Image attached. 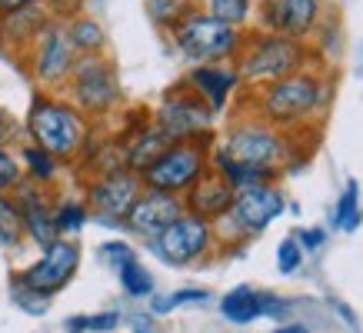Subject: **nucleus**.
Wrapping results in <instances>:
<instances>
[{
  "label": "nucleus",
  "mask_w": 363,
  "mask_h": 333,
  "mask_svg": "<svg viewBox=\"0 0 363 333\" xmlns=\"http://www.w3.org/2000/svg\"><path fill=\"white\" fill-rule=\"evenodd\" d=\"M323 107H327V90L307 70H297L290 77L264 84L257 90V113H260V120H267L270 127H280V130L307 123Z\"/></svg>",
  "instance_id": "nucleus-5"
},
{
  "label": "nucleus",
  "mask_w": 363,
  "mask_h": 333,
  "mask_svg": "<svg viewBox=\"0 0 363 333\" xmlns=\"http://www.w3.org/2000/svg\"><path fill=\"white\" fill-rule=\"evenodd\" d=\"M90 220V210L84 200H60L54 203V227L60 237H70V233H80Z\"/></svg>",
  "instance_id": "nucleus-25"
},
{
  "label": "nucleus",
  "mask_w": 363,
  "mask_h": 333,
  "mask_svg": "<svg viewBox=\"0 0 363 333\" xmlns=\"http://www.w3.org/2000/svg\"><path fill=\"white\" fill-rule=\"evenodd\" d=\"M23 137L50 157H57L60 164H77L94 140L90 120L64 94H54V90L33 94L27 120H23Z\"/></svg>",
  "instance_id": "nucleus-1"
},
{
  "label": "nucleus",
  "mask_w": 363,
  "mask_h": 333,
  "mask_svg": "<svg viewBox=\"0 0 363 333\" xmlns=\"http://www.w3.org/2000/svg\"><path fill=\"white\" fill-rule=\"evenodd\" d=\"M33 4H47V0H0V13L21 11V7H33Z\"/></svg>",
  "instance_id": "nucleus-37"
},
{
  "label": "nucleus",
  "mask_w": 363,
  "mask_h": 333,
  "mask_svg": "<svg viewBox=\"0 0 363 333\" xmlns=\"http://www.w3.org/2000/svg\"><path fill=\"white\" fill-rule=\"evenodd\" d=\"M143 190L140 174H133L127 166H117V170H107V174H97V177L87 184V203L90 217L104 227H123V213L130 210V203L137 200V193Z\"/></svg>",
  "instance_id": "nucleus-11"
},
{
  "label": "nucleus",
  "mask_w": 363,
  "mask_h": 333,
  "mask_svg": "<svg viewBox=\"0 0 363 333\" xmlns=\"http://www.w3.org/2000/svg\"><path fill=\"white\" fill-rule=\"evenodd\" d=\"M117 273H121V287L127 297H150L154 293V277H150V270L137 260V256H130V260H123L121 266H117Z\"/></svg>",
  "instance_id": "nucleus-23"
},
{
  "label": "nucleus",
  "mask_w": 363,
  "mask_h": 333,
  "mask_svg": "<svg viewBox=\"0 0 363 333\" xmlns=\"http://www.w3.org/2000/svg\"><path fill=\"white\" fill-rule=\"evenodd\" d=\"M67 23V37H70V44L77 50V57L84 54H104L107 50V30H104V23L97 17H90V13H74Z\"/></svg>",
  "instance_id": "nucleus-20"
},
{
  "label": "nucleus",
  "mask_w": 363,
  "mask_h": 333,
  "mask_svg": "<svg viewBox=\"0 0 363 333\" xmlns=\"http://www.w3.org/2000/svg\"><path fill=\"white\" fill-rule=\"evenodd\" d=\"M184 84L213 111V117H220L230 103L233 90L240 87V74L233 64H194L184 74Z\"/></svg>",
  "instance_id": "nucleus-16"
},
{
  "label": "nucleus",
  "mask_w": 363,
  "mask_h": 333,
  "mask_svg": "<svg viewBox=\"0 0 363 333\" xmlns=\"http://www.w3.org/2000/svg\"><path fill=\"white\" fill-rule=\"evenodd\" d=\"M154 127L164 133L170 144L177 140H213V111L180 80L164 94L154 111Z\"/></svg>",
  "instance_id": "nucleus-8"
},
{
  "label": "nucleus",
  "mask_w": 363,
  "mask_h": 333,
  "mask_svg": "<svg viewBox=\"0 0 363 333\" xmlns=\"http://www.w3.org/2000/svg\"><path fill=\"white\" fill-rule=\"evenodd\" d=\"M230 203H233V187L213 166L184 193V210L197 213V217H203V220H210V223L223 220L227 210H230Z\"/></svg>",
  "instance_id": "nucleus-18"
},
{
  "label": "nucleus",
  "mask_w": 363,
  "mask_h": 333,
  "mask_svg": "<svg viewBox=\"0 0 363 333\" xmlns=\"http://www.w3.org/2000/svg\"><path fill=\"white\" fill-rule=\"evenodd\" d=\"M77 266H80V247L74 240H67V237H57L54 244L40 250V260L30 264L27 270H21L13 280L23 283L27 290H33V293H40V297H57L74 280Z\"/></svg>",
  "instance_id": "nucleus-12"
},
{
  "label": "nucleus",
  "mask_w": 363,
  "mask_h": 333,
  "mask_svg": "<svg viewBox=\"0 0 363 333\" xmlns=\"http://www.w3.org/2000/svg\"><path fill=\"white\" fill-rule=\"evenodd\" d=\"M323 240H327V233L320 230V227H313V230H303V233H300L297 244L303 247V250H317V247H323Z\"/></svg>",
  "instance_id": "nucleus-36"
},
{
  "label": "nucleus",
  "mask_w": 363,
  "mask_h": 333,
  "mask_svg": "<svg viewBox=\"0 0 363 333\" xmlns=\"http://www.w3.org/2000/svg\"><path fill=\"white\" fill-rule=\"evenodd\" d=\"M284 210H286L284 193L277 187H270V184H257V187H247V190H237V193H233L227 220H230L233 227H237V233H243V237H260Z\"/></svg>",
  "instance_id": "nucleus-13"
},
{
  "label": "nucleus",
  "mask_w": 363,
  "mask_h": 333,
  "mask_svg": "<svg viewBox=\"0 0 363 333\" xmlns=\"http://www.w3.org/2000/svg\"><path fill=\"white\" fill-rule=\"evenodd\" d=\"M180 213H184V197L143 187L137 193V200L130 203V210L123 213V227L137 233V237H143V240H154L157 233L164 230L167 223H174Z\"/></svg>",
  "instance_id": "nucleus-14"
},
{
  "label": "nucleus",
  "mask_w": 363,
  "mask_h": 333,
  "mask_svg": "<svg viewBox=\"0 0 363 333\" xmlns=\"http://www.w3.org/2000/svg\"><path fill=\"white\" fill-rule=\"evenodd\" d=\"M87 120H107L121 111L123 87L117 77V67L107 54H84L70 70L64 90H60Z\"/></svg>",
  "instance_id": "nucleus-4"
},
{
  "label": "nucleus",
  "mask_w": 363,
  "mask_h": 333,
  "mask_svg": "<svg viewBox=\"0 0 363 333\" xmlns=\"http://www.w3.org/2000/svg\"><path fill=\"white\" fill-rule=\"evenodd\" d=\"M11 297H13V303H17L23 313H30V317H44L47 307H50V297L33 293V290H27L23 283H17V280H11Z\"/></svg>",
  "instance_id": "nucleus-32"
},
{
  "label": "nucleus",
  "mask_w": 363,
  "mask_h": 333,
  "mask_svg": "<svg viewBox=\"0 0 363 333\" xmlns=\"http://www.w3.org/2000/svg\"><path fill=\"white\" fill-rule=\"evenodd\" d=\"M257 17H260V30L303 40L307 33L317 30L320 0H260Z\"/></svg>",
  "instance_id": "nucleus-15"
},
{
  "label": "nucleus",
  "mask_w": 363,
  "mask_h": 333,
  "mask_svg": "<svg viewBox=\"0 0 363 333\" xmlns=\"http://www.w3.org/2000/svg\"><path fill=\"white\" fill-rule=\"evenodd\" d=\"M300 264H303V247L297 244V237H284L280 247H277V270L290 277V273H297Z\"/></svg>",
  "instance_id": "nucleus-33"
},
{
  "label": "nucleus",
  "mask_w": 363,
  "mask_h": 333,
  "mask_svg": "<svg viewBox=\"0 0 363 333\" xmlns=\"http://www.w3.org/2000/svg\"><path fill=\"white\" fill-rule=\"evenodd\" d=\"M220 154H227L230 160L250 166H264V170H277L286 160L290 147L280 127H270L267 120H237L230 130L223 133Z\"/></svg>",
  "instance_id": "nucleus-9"
},
{
  "label": "nucleus",
  "mask_w": 363,
  "mask_h": 333,
  "mask_svg": "<svg viewBox=\"0 0 363 333\" xmlns=\"http://www.w3.org/2000/svg\"><path fill=\"white\" fill-rule=\"evenodd\" d=\"M23 180L21 157L13 154V147H0V193H13V187Z\"/></svg>",
  "instance_id": "nucleus-31"
},
{
  "label": "nucleus",
  "mask_w": 363,
  "mask_h": 333,
  "mask_svg": "<svg viewBox=\"0 0 363 333\" xmlns=\"http://www.w3.org/2000/svg\"><path fill=\"white\" fill-rule=\"evenodd\" d=\"M121 327V313H90V317H70L67 320V333H113Z\"/></svg>",
  "instance_id": "nucleus-28"
},
{
  "label": "nucleus",
  "mask_w": 363,
  "mask_h": 333,
  "mask_svg": "<svg viewBox=\"0 0 363 333\" xmlns=\"http://www.w3.org/2000/svg\"><path fill=\"white\" fill-rule=\"evenodd\" d=\"M210 170V140H177L160 150L154 164L140 174L147 190H164L184 197L194 184Z\"/></svg>",
  "instance_id": "nucleus-6"
},
{
  "label": "nucleus",
  "mask_w": 363,
  "mask_h": 333,
  "mask_svg": "<svg viewBox=\"0 0 363 333\" xmlns=\"http://www.w3.org/2000/svg\"><path fill=\"white\" fill-rule=\"evenodd\" d=\"M23 240V220L11 193H0V247H17Z\"/></svg>",
  "instance_id": "nucleus-26"
},
{
  "label": "nucleus",
  "mask_w": 363,
  "mask_h": 333,
  "mask_svg": "<svg viewBox=\"0 0 363 333\" xmlns=\"http://www.w3.org/2000/svg\"><path fill=\"white\" fill-rule=\"evenodd\" d=\"M203 11L217 21L237 27V30H247V23L253 17V0H203Z\"/></svg>",
  "instance_id": "nucleus-24"
},
{
  "label": "nucleus",
  "mask_w": 363,
  "mask_h": 333,
  "mask_svg": "<svg viewBox=\"0 0 363 333\" xmlns=\"http://www.w3.org/2000/svg\"><path fill=\"white\" fill-rule=\"evenodd\" d=\"M21 137H23V123L7 107H0V147L21 144Z\"/></svg>",
  "instance_id": "nucleus-34"
},
{
  "label": "nucleus",
  "mask_w": 363,
  "mask_h": 333,
  "mask_svg": "<svg viewBox=\"0 0 363 333\" xmlns=\"http://www.w3.org/2000/svg\"><path fill=\"white\" fill-rule=\"evenodd\" d=\"M21 64L27 70V77L40 90L60 94L74 64H77V50H74L70 37H67V23L50 17L44 30L37 33V40L30 44V50L21 57Z\"/></svg>",
  "instance_id": "nucleus-7"
},
{
  "label": "nucleus",
  "mask_w": 363,
  "mask_h": 333,
  "mask_svg": "<svg viewBox=\"0 0 363 333\" xmlns=\"http://www.w3.org/2000/svg\"><path fill=\"white\" fill-rule=\"evenodd\" d=\"M100 256H104V260H111L113 266H121L123 260H130V256H137V254H133V247L127 244V240H111V244L100 247Z\"/></svg>",
  "instance_id": "nucleus-35"
},
{
  "label": "nucleus",
  "mask_w": 363,
  "mask_h": 333,
  "mask_svg": "<svg viewBox=\"0 0 363 333\" xmlns=\"http://www.w3.org/2000/svg\"><path fill=\"white\" fill-rule=\"evenodd\" d=\"M213 240H217L213 223L197 217V213L184 210L174 223H167L164 230L157 233L154 240H150V247H154V254L160 256L164 264L190 266L213 250Z\"/></svg>",
  "instance_id": "nucleus-10"
},
{
  "label": "nucleus",
  "mask_w": 363,
  "mask_h": 333,
  "mask_svg": "<svg viewBox=\"0 0 363 333\" xmlns=\"http://www.w3.org/2000/svg\"><path fill=\"white\" fill-rule=\"evenodd\" d=\"M303 64H307V47L294 40V37L270 30L243 33L240 54L233 57L240 84H250V87H264V84L284 80L290 74L303 70Z\"/></svg>",
  "instance_id": "nucleus-2"
},
{
  "label": "nucleus",
  "mask_w": 363,
  "mask_h": 333,
  "mask_svg": "<svg viewBox=\"0 0 363 333\" xmlns=\"http://www.w3.org/2000/svg\"><path fill=\"white\" fill-rule=\"evenodd\" d=\"M203 300H210L207 290H177V293H167V297H154L150 293V313L154 317H167L170 310H177V307H184V303H203Z\"/></svg>",
  "instance_id": "nucleus-29"
},
{
  "label": "nucleus",
  "mask_w": 363,
  "mask_h": 333,
  "mask_svg": "<svg viewBox=\"0 0 363 333\" xmlns=\"http://www.w3.org/2000/svg\"><path fill=\"white\" fill-rule=\"evenodd\" d=\"M190 7H194V0H147V13L157 27H174Z\"/></svg>",
  "instance_id": "nucleus-30"
},
{
  "label": "nucleus",
  "mask_w": 363,
  "mask_h": 333,
  "mask_svg": "<svg viewBox=\"0 0 363 333\" xmlns=\"http://www.w3.org/2000/svg\"><path fill=\"white\" fill-rule=\"evenodd\" d=\"M363 220L360 213V190L357 184H347L343 190V197L337 200V210H333V227H340V230H357Z\"/></svg>",
  "instance_id": "nucleus-27"
},
{
  "label": "nucleus",
  "mask_w": 363,
  "mask_h": 333,
  "mask_svg": "<svg viewBox=\"0 0 363 333\" xmlns=\"http://www.w3.org/2000/svg\"><path fill=\"white\" fill-rule=\"evenodd\" d=\"M170 144L164 133L154 127V120L140 123V127H133L130 137L121 144V160L127 170H133V174H143L147 166L154 164L157 157H160V150Z\"/></svg>",
  "instance_id": "nucleus-19"
},
{
  "label": "nucleus",
  "mask_w": 363,
  "mask_h": 333,
  "mask_svg": "<svg viewBox=\"0 0 363 333\" xmlns=\"http://www.w3.org/2000/svg\"><path fill=\"white\" fill-rule=\"evenodd\" d=\"M47 21H50L47 4H33V7L0 13V50H7L11 57H23L37 40V33L47 27Z\"/></svg>",
  "instance_id": "nucleus-17"
},
{
  "label": "nucleus",
  "mask_w": 363,
  "mask_h": 333,
  "mask_svg": "<svg viewBox=\"0 0 363 333\" xmlns=\"http://www.w3.org/2000/svg\"><path fill=\"white\" fill-rule=\"evenodd\" d=\"M17 157H21L23 177L33 180V184H40V187H50V184L57 180V174H60V166H64L57 157H50L47 150H40L37 144H30V140L21 147V154Z\"/></svg>",
  "instance_id": "nucleus-22"
},
{
  "label": "nucleus",
  "mask_w": 363,
  "mask_h": 333,
  "mask_svg": "<svg viewBox=\"0 0 363 333\" xmlns=\"http://www.w3.org/2000/svg\"><path fill=\"white\" fill-rule=\"evenodd\" d=\"M270 333H307V327H300V323H286V327H277Z\"/></svg>",
  "instance_id": "nucleus-38"
},
{
  "label": "nucleus",
  "mask_w": 363,
  "mask_h": 333,
  "mask_svg": "<svg viewBox=\"0 0 363 333\" xmlns=\"http://www.w3.org/2000/svg\"><path fill=\"white\" fill-rule=\"evenodd\" d=\"M220 313H223V317H227L230 323H237V327H243V323H253L257 317H264V307H260V293H257L253 287H247V283H240V287H233L230 293H223Z\"/></svg>",
  "instance_id": "nucleus-21"
},
{
  "label": "nucleus",
  "mask_w": 363,
  "mask_h": 333,
  "mask_svg": "<svg viewBox=\"0 0 363 333\" xmlns=\"http://www.w3.org/2000/svg\"><path fill=\"white\" fill-rule=\"evenodd\" d=\"M170 30L177 54L184 57L190 67L194 64H233V57L240 54L243 30L230 27V23L210 17L207 11H200L197 4L190 7Z\"/></svg>",
  "instance_id": "nucleus-3"
}]
</instances>
